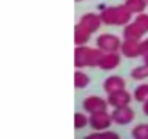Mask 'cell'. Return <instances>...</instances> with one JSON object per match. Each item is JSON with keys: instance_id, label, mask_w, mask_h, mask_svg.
I'll return each instance as SVG.
<instances>
[{"instance_id": "6da1fadb", "label": "cell", "mask_w": 148, "mask_h": 139, "mask_svg": "<svg viewBox=\"0 0 148 139\" xmlns=\"http://www.w3.org/2000/svg\"><path fill=\"white\" fill-rule=\"evenodd\" d=\"M132 16L134 13L125 5L109 6L100 12V19L103 25H108V26H125L131 23Z\"/></svg>"}, {"instance_id": "7a4b0ae2", "label": "cell", "mask_w": 148, "mask_h": 139, "mask_svg": "<svg viewBox=\"0 0 148 139\" xmlns=\"http://www.w3.org/2000/svg\"><path fill=\"white\" fill-rule=\"evenodd\" d=\"M122 41L119 36L113 33H102L96 39V46L100 48L103 52H119Z\"/></svg>"}, {"instance_id": "3957f363", "label": "cell", "mask_w": 148, "mask_h": 139, "mask_svg": "<svg viewBox=\"0 0 148 139\" xmlns=\"http://www.w3.org/2000/svg\"><path fill=\"white\" fill-rule=\"evenodd\" d=\"M112 123H113V119H112V114L108 113V110H106V112L92 113V114L89 116V126H90L93 130H99V132L108 130Z\"/></svg>"}, {"instance_id": "277c9868", "label": "cell", "mask_w": 148, "mask_h": 139, "mask_svg": "<svg viewBox=\"0 0 148 139\" xmlns=\"http://www.w3.org/2000/svg\"><path fill=\"white\" fill-rule=\"evenodd\" d=\"M109 106L108 99L105 100L100 96H89L83 100V109L86 113L92 114V113H97V112H106Z\"/></svg>"}, {"instance_id": "5b68a950", "label": "cell", "mask_w": 148, "mask_h": 139, "mask_svg": "<svg viewBox=\"0 0 148 139\" xmlns=\"http://www.w3.org/2000/svg\"><path fill=\"white\" fill-rule=\"evenodd\" d=\"M110 114H112L113 123L121 125V126L129 125L135 119V112L132 110V107L129 104L128 106H122V107H115Z\"/></svg>"}, {"instance_id": "8992f818", "label": "cell", "mask_w": 148, "mask_h": 139, "mask_svg": "<svg viewBox=\"0 0 148 139\" xmlns=\"http://www.w3.org/2000/svg\"><path fill=\"white\" fill-rule=\"evenodd\" d=\"M90 54L92 48L86 45H79L74 48V67L77 70H83L90 65Z\"/></svg>"}, {"instance_id": "52a82bcc", "label": "cell", "mask_w": 148, "mask_h": 139, "mask_svg": "<svg viewBox=\"0 0 148 139\" xmlns=\"http://www.w3.org/2000/svg\"><path fill=\"white\" fill-rule=\"evenodd\" d=\"M123 57L126 58H138L142 57L141 54V41H134V39H123L122 45H121V51H119Z\"/></svg>"}, {"instance_id": "ba28073f", "label": "cell", "mask_w": 148, "mask_h": 139, "mask_svg": "<svg viewBox=\"0 0 148 139\" xmlns=\"http://www.w3.org/2000/svg\"><path fill=\"white\" fill-rule=\"evenodd\" d=\"M132 97L134 96L123 89V90H119V91H115V93L108 94V102H109V106H112L115 109V107L128 106L131 103V99Z\"/></svg>"}, {"instance_id": "9c48e42d", "label": "cell", "mask_w": 148, "mask_h": 139, "mask_svg": "<svg viewBox=\"0 0 148 139\" xmlns=\"http://www.w3.org/2000/svg\"><path fill=\"white\" fill-rule=\"evenodd\" d=\"M121 55L119 52H105L102 57V61L99 64V68L103 70V71H112L116 67H119L121 64Z\"/></svg>"}, {"instance_id": "30bf717a", "label": "cell", "mask_w": 148, "mask_h": 139, "mask_svg": "<svg viewBox=\"0 0 148 139\" xmlns=\"http://www.w3.org/2000/svg\"><path fill=\"white\" fill-rule=\"evenodd\" d=\"M126 87V81L121 77V76H109L105 81H103V90L106 94L123 90Z\"/></svg>"}, {"instance_id": "8fae6325", "label": "cell", "mask_w": 148, "mask_h": 139, "mask_svg": "<svg viewBox=\"0 0 148 139\" xmlns=\"http://www.w3.org/2000/svg\"><path fill=\"white\" fill-rule=\"evenodd\" d=\"M79 23H82L83 26H86L92 33H93V32H97V31L100 29V26L103 25V22H102V19H100V15H96V13H92V12L83 15V16L80 18Z\"/></svg>"}, {"instance_id": "7c38bea8", "label": "cell", "mask_w": 148, "mask_h": 139, "mask_svg": "<svg viewBox=\"0 0 148 139\" xmlns=\"http://www.w3.org/2000/svg\"><path fill=\"white\" fill-rule=\"evenodd\" d=\"M122 35H123V39H134V41H141L142 36L145 35L144 31L135 23V22H131L128 25L123 26V31H122Z\"/></svg>"}, {"instance_id": "4fadbf2b", "label": "cell", "mask_w": 148, "mask_h": 139, "mask_svg": "<svg viewBox=\"0 0 148 139\" xmlns=\"http://www.w3.org/2000/svg\"><path fill=\"white\" fill-rule=\"evenodd\" d=\"M90 35L92 32L86 26H83L82 23H77L74 26V44H76V46L86 45L90 41Z\"/></svg>"}, {"instance_id": "5bb4252c", "label": "cell", "mask_w": 148, "mask_h": 139, "mask_svg": "<svg viewBox=\"0 0 148 139\" xmlns=\"http://www.w3.org/2000/svg\"><path fill=\"white\" fill-rule=\"evenodd\" d=\"M123 5L134 13V15H138V13H144L147 6H148V2L147 0H125Z\"/></svg>"}, {"instance_id": "9a60e30c", "label": "cell", "mask_w": 148, "mask_h": 139, "mask_svg": "<svg viewBox=\"0 0 148 139\" xmlns=\"http://www.w3.org/2000/svg\"><path fill=\"white\" fill-rule=\"evenodd\" d=\"M134 100H136L138 103H144L148 100V83H142L139 86H136L134 89Z\"/></svg>"}, {"instance_id": "2e32d148", "label": "cell", "mask_w": 148, "mask_h": 139, "mask_svg": "<svg viewBox=\"0 0 148 139\" xmlns=\"http://www.w3.org/2000/svg\"><path fill=\"white\" fill-rule=\"evenodd\" d=\"M89 84H90V77L84 71L77 70V71L74 73V87L76 89H86Z\"/></svg>"}, {"instance_id": "e0dca14e", "label": "cell", "mask_w": 148, "mask_h": 139, "mask_svg": "<svg viewBox=\"0 0 148 139\" xmlns=\"http://www.w3.org/2000/svg\"><path fill=\"white\" fill-rule=\"evenodd\" d=\"M131 78L135 81H142L148 78V64L138 65L131 71Z\"/></svg>"}, {"instance_id": "ac0fdd59", "label": "cell", "mask_w": 148, "mask_h": 139, "mask_svg": "<svg viewBox=\"0 0 148 139\" xmlns=\"http://www.w3.org/2000/svg\"><path fill=\"white\" fill-rule=\"evenodd\" d=\"M131 135L134 139H148V123H139L134 126Z\"/></svg>"}, {"instance_id": "d6986e66", "label": "cell", "mask_w": 148, "mask_h": 139, "mask_svg": "<svg viewBox=\"0 0 148 139\" xmlns=\"http://www.w3.org/2000/svg\"><path fill=\"white\" fill-rule=\"evenodd\" d=\"M86 126H89V116H86L82 112L74 113V127L76 129H84Z\"/></svg>"}, {"instance_id": "ffe728a7", "label": "cell", "mask_w": 148, "mask_h": 139, "mask_svg": "<svg viewBox=\"0 0 148 139\" xmlns=\"http://www.w3.org/2000/svg\"><path fill=\"white\" fill-rule=\"evenodd\" d=\"M134 22L144 31V33H148V15L147 13H138V15H135Z\"/></svg>"}, {"instance_id": "44dd1931", "label": "cell", "mask_w": 148, "mask_h": 139, "mask_svg": "<svg viewBox=\"0 0 148 139\" xmlns=\"http://www.w3.org/2000/svg\"><path fill=\"white\" fill-rule=\"evenodd\" d=\"M84 139H105V138H103V132L95 130V132H92V133L86 135V136H84Z\"/></svg>"}, {"instance_id": "7402d4cb", "label": "cell", "mask_w": 148, "mask_h": 139, "mask_svg": "<svg viewBox=\"0 0 148 139\" xmlns=\"http://www.w3.org/2000/svg\"><path fill=\"white\" fill-rule=\"evenodd\" d=\"M103 138L105 139H121V136L112 130H103Z\"/></svg>"}, {"instance_id": "603a6c76", "label": "cell", "mask_w": 148, "mask_h": 139, "mask_svg": "<svg viewBox=\"0 0 148 139\" xmlns=\"http://www.w3.org/2000/svg\"><path fill=\"white\" fill-rule=\"evenodd\" d=\"M141 54H142V55L148 54V38L141 41Z\"/></svg>"}, {"instance_id": "cb8c5ba5", "label": "cell", "mask_w": 148, "mask_h": 139, "mask_svg": "<svg viewBox=\"0 0 148 139\" xmlns=\"http://www.w3.org/2000/svg\"><path fill=\"white\" fill-rule=\"evenodd\" d=\"M142 112H144L145 116H148V100L144 102V104H142Z\"/></svg>"}, {"instance_id": "d4e9b609", "label": "cell", "mask_w": 148, "mask_h": 139, "mask_svg": "<svg viewBox=\"0 0 148 139\" xmlns=\"http://www.w3.org/2000/svg\"><path fill=\"white\" fill-rule=\"evenodd\" d=\"M142 59H144V64H148V54L142 55Z\"/></svg>"}, {"instance_id": "484cf974", "label": "cell", "mask_w": 148, "mask_h": 139, "mask_svg": "<svg viewBox=\"0 0 148 139\" xmlns=\"http://www.w3.org/2000/svg\"><path fill=\"white\" fill-rule=\"evenodd\" d=\"M74 2H77V3H79V2H83V0H74Z\"/></svg>"}, {"instance_id": "4316f807", "label": "cell", "mask_w": 148, "mask_h": 139, "mask_svg": "<svg viewBox=\"0 0 148 139\" xmlns=\"http://www.w3.org/2000/svg\"><path fill=\"white\" fill-rule=\"evenodd\" d=\"M147 2H148V0H147Z\"/></svg>"}]
</instances>
